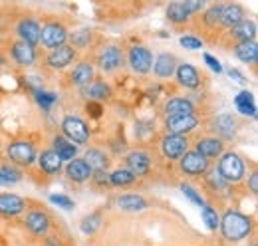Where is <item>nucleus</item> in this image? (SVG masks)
Listing matches in <instances>:
<instances>
[{
  "instance_id": "1",
  "label": "nucleus",
  "mask_w": 258,
  "mask_h": 246,
  "mask_svg": "<svg viewBox=\"0 0 258 246\" xmlns=\"http://www.w3.org/2000/svg\"><path fill=\"white\" fill-rule=\"evenodd\" d=\"M219 226L223 228V234H225L228 240H240V238H244L250 232L252 222H250L248 216L240 215V213H234V211H228L223 216V220H221Z\"/></svg>"
},
{
  "instance_id": "2",
  "label": "nucleus",
  "mask_w": 258,
  "mask_h": 246,
  "mask_svg": "<svg viewBox=\"0 0 258 246\" xmlns=\"http://www.w3.org/2000/svg\"><path fill=\"white\" fill-rule=\"evenodd\" d=\"M219 175L225 179L226 183H236L244 175V163L240 161V157L236 153L223 155V159L219 163Z\"/></svg>"
},
{
  "instance_id": "3",
  "label": "nucleus",
  "mask_w": 258,
  "mask_h": 246,
  "mask_svg": "<svg viewBox=\"0 0 258 246\" xmlns=\"http://www.w3.org/2000/svg\"><path fill=\"white\" fill-rule=\"evenodd\" d=\"M66 38H68L66 28L62 24H58V22H52V24H46L44 28H40V40H42V44L48 46V48H52V50L64 46Z\"/></svg>"
},
{
  "instance_id": "4",
  "label": "nucleus",
  "mask_w": 258,
  "mask_h": 246,
  "mask_svg": "<svg viewBox=\"0 0 258 246\" xmlns=\"http://www.w3.org/2000/svg\"><path fill=\"white\" fill-rule=\"evenodd\" d=\"M129 66H131L133 72H137V74H147V72L151 70V66H153V56H151V52H149L147 48L135 46V48H131V52H129Z\"/></svg>"
},
{
  "instance_id": "5",
  "label": "nucleus",
  "mask_w": 258,
  "mask_h": 246,
  "mask_svg": "<svg viewBox=\"0 0 258 246\" xmlns=\"http://www.w3.org/2000/svg\"><path fill=\"white\" fill-rule=\"evenodd\" d=\"M62 127H64V133L74 141V143H78V145H82V143H86L88 141V137H90V133H88V127H86V123L82 121L80 117H74V115H70V117H66L64 123H62Z\"/></svg>"
},
{
  "instance_id": "6",
  "label": "nucleus",
  "mask_w": 258,
  "mask_h": 246,
  "mask_svg": "<svg viewBox=\"0 0 258 246\" xmlns=\"http://www.w3.org/2000/svg\"><path fill=\"white\" fill-rule=\"evenodd\" d=\"M181 169L187 175H203L209 169V161L197 151H189L181 157Z\"/></svg>"
},
{
  "instance_id": "7",
  "label": "nucleus",
  "mask_w": 258,
  "mask_h": 246,
  "mask_svg": "<svg viewBox=\"0 0 258 246\" xmlns=\"http://www.w3.org/2000/svg\"><path fill=\"white\" fill-rule=\"evenodd\" d=\"M161 149L165 157H169V159H181L187 153V139L183 135H167L163 139Z\"/></svg>"
},
{
  "instance_id": "8",
  "label": "nucleus",
  "mask_w": 258,
  "mask_h": 246,
  "mask_svg": "<svg viewBox=\"0 0 258 246\" xmlns=\"http://www.w3.org/2000/svg\"><path fill=\"white\" fill-rule=\"evenodd\" d=\"M8 157L18 163V165H30L36 159V153H34V147L26 141H16L8 147Z\"/></svg>"
},
{
  "instance_id": "9",
  "label": "nucleus",
  "mask_w": 258,
  "mask_h": 246,
  "mask_svg": "<svg viewBox=\"0 0 258 246\" xmlns=\"http://www.w3.org/2000/svg\"><path fill=\"white\" fill-rule=\"evenodd\" d=\"M197 117L195 115H177V117H167V129L171 135H185L191 129L197 127Z\"/></svg>"
},
{
  "instance_id": "10",
  "label": "nucleus",
  "mask_w": 258,
  "mask_h": 246,
  "mask_svg": "<svg viewBox=\"0 0 258 246\" xmlns=\"http://www.w3.org/2000/svg\"><path fill=\"white\" fill-rule=\"evenodd\" d=\"M121 61H123V54L117 46H109L99 54V68L105 70V72L117 70L121 66Z\"/></svg>"
},
{
  "instance_id": "11",
  "label": "nucleus",
  "mask_w": 258,
  "mask_h": 246,
  "mask_svg": "<svg viewBox=\"0 0 258 246\" xmlns=\"http://www.w3.org/2000/svg\"><path fill=\"white\" fill-rule=\"evenodd\" d=\"M127 171H131L135 177L137 175H145L149 171V165H151V159L145 151H133V153L127 155Z\"/></svg>"
},
{
  "instance_id": "12",
  "label": "nucleus",
  "mask_w": 258,
  "mask_h": 246,
  "mask_svg": "<svg viewBox=\"0 0 258 246\" xmlns=\"http://www.w3.org/2000/svg\"><path fill=\"white\" fill-rule=\"evenodd\" d=\"M24 201L16 195H10V193H4L0 195V215H6V216H14V215H20L24 211Z\"/></svg>"
},
{
  "instance_id": "13",
  "label": "nucleus",
  "mask_w": 258,
  "mask_h": 246,
  "mask_svg": "<svg viewBox=\"0 0 258 246\" xmlns=\"http://www.w3.org/2000/svg\"><path fill=\"white\" fill-rule=\"evenodd\" d=\"M66 173H68V177H70L72 181H76V183H84V181L90 179V175H92V171H90V167L86 165L84 159H72V161L68 163V167H66Z\"/></svg>"
},
{
  "instance_id": "14",
  "label": "nucleus",
  "mask_w": 258,
  "mask_h": 246,
  "mask_svg": "<svg viewBox=\"0 0 258 246\" xmlns=\"http://www.w3.org/2000/svg\"><path fill=\"white\" fill-rule=\"evenodd\" d=\"M165 111L169 117H177V115H193L195 107L189 99H183V97H175L171 101H167L165 105Z\"/></svg>"
},
{
  "instance_id": "15",
  "label": "nucleus",
  "mask_w": 258,
  "mask_h": 246,
  "mask_svg": "<svg viewBox=\"0 0 258 246\" xmlns=\"http://www.w3.org/2000/svg\"><path fill=\"white\" fill-rule=\"evenodd\" d=\"M74 56H76V52H74V48L72 46H60V48H56V50H52V54L48 56V64L52 66V68H66L70 61L74 60Z\"/></svg>"
},
{
  "instance_id": "16",
  "label": "nucleus",
  "mask_w": 258,
  "mask_h": 246,
  "mask_svg": "<svg viewBox=\"0 0 258 246\" xmlns=\"http://www.w3.org/2000/svg\"><path fill=\"white\" fill-rule=\"evenodd\" d=\"M18 34H20L22 42H26L28 46H34L40 42V26L34 20H22L18 24Z\"/></svg>"
},
{
  "instance_id": "17",
  "label": "nucleus",
  "mask_w": 258,
  "mask_h": 246,
  "mask_svg": "<svg viewBox=\"0 0 258 246\" xmlns=\"http://www.w3.org/2000/svg\"><path fill=\"white\" fill-rule=\"evenodd\" d=\"M244 10L238 6V4H228L223 6V14H221V24L228 26V28H234L236 24H240L244 18Z\"/></svg>"
},
{
  "instance_id": "18",
  "label": "nucleus",
  "mask_w": 258,
  "mask_h": 246,
  "mask_svg": "<svg viewBox=\"0 0 258 246\" xmlns=\"http://www.w3.org/2000/svg\"><path fill=\"white\" fill-rule=\"evenodd\" d=\"M177 80H179V84L185 86V88H197L199 82H201L197 70H195L193 66H189V64H181V66L177 68Z\"/></svg>"
},
{
  "instance_id": "19",
  "label": "nucleus",
  "mask_w": 258,
  "mask_h": 246,
  "mask_svg": "<svg viewBox=\"0 0 258 246\" xmlns=\"http://www.w3.org/2000/svg\"><path fill=\"white\" fill-rule=\"evenodd\" d=\"M12 56H14V60L18 61L20 66H30V64H34V60H36L34 48L28 46L26 42L14 44V46H12Z\"/></svg>"
},
{
  "instance_id": "20",
  "label": "nucleus",
  "mask_w": 258,
  "mask_h": 246,
  "mask_svg": "<svg viewBox=\"0 0 258 246\" xmlns=\"http://www.w3.org/2000/svg\"><path fill=\"white\" fill-rule=\"evenodd\" d=\"M153 70H155V74H157L159 78H169V76H173V72L177 70V60H175V56H171V54H161V56L155 60Z\"/></svg>"
},
{
  "instance_id": "21",
  "label": "nucleus",
  "mask_w": 258,
  "mask_h": 246,
  "mask_svg": "<svg viewBox=\"0 0 258 246\" xmlns=\"http://www.w3.org/2000/svg\"><path fill=\"white\" fill-rule=\"evenodd\" d=\"M234 54L236 58L244 64H254L258 60V46L254 42H240L236 48H234Z\"/></svg>"
},
{
  "instance_id": "22",
  "label": "nucleus",
  "mask_w": 258,
  "mask_h": 246,
  "mask_svg": "<svg viewBox=\"0 0 258 246\" xmlns=\"http://www.w3.org/2000/svg\"><path fill=\"white\" fill-rule=\"evenodd\" d=\"M92 80H94V68L90 64H78V68L72 74V82L80 88H86L92 84Z\"/></svg>"
},
{
  "instance_id": "23",
  "label": "nucleus",
  "mask_w": 258,
  "mask_h": 246,
  "mask_svg": "<svg viewBox=\"0 0 258 246\" xmlns=\"http://www.w3.org/2000/svg\"><path fill=\"white\" fill-rule=\"evenodd\" d=\"M197 153L203 155L209 161L211 157H219L223 153V143H221V139H203L197 145Z\"/></svg>"
},
{
  "instance_id": "24",
  "label": "nucleus",
  "mask_w": 258,
  "mask_h": 246,
  "mask_svg": "<svg viewBox=\"0 0 258 246\" xmlns=\"http://www.w3.org/2000/svg\"><path fill=\"white\" fill-rule=\"evenodd\" d=\"M234 103H236V107H238V111L242 115L256 117V105H254V99H252V93L250 92H240L234 97Z\"/></svg>"
},
{
  "instance_id": "25",
  "label": "nucleus",
  "mask_w": 258,
  "mask_h": 246,
  "mask_svg": "<svg viewBox=\"0 0 258 246\" xmlns=\"http://www.w3.org/2000/svg\"><path fill=\"white\" fill-rule=\"evenodd\" d=\"M40 167L46 171V173H58L60 169H62V161H60V157L58 153L54 151V149H48V151H44V153L40 155Z\"/></svg>"
},
{
  "instance_id": "26",
  "label": "nucleus",
  "mask_w": 258,
  "mask_h": 246,
  "mask_svg": "<svg viewBox=\"0 0 258 246\" xmlns=\"http://www.w3.org/2000/svg\"><path fill=\"white\" fill-rule=\"evenodd\" d=\"M232 36L240 42H252L254 36H256V24L250 22V20H242L240 24H236L232 28Z\"/></svg>"
},
{
  "instance_id": "27",
  "label": "nucleus",
  "mask_w": 258,
  "mask_h": 246,
  "mask_svg": "<svg viewBox=\"0 0 258 246\" xmlns=\"http://www.w3.org/2000/svg\"><path fill=\"white\" fill-rule=\"evenodd\" d=\"M26 226L32 230L34 234H44L50 226V218L44 213H30L26 216Z\"/></svg>"
},
{
  "instance_id": "28",
  "label": "nucleus",
  "mask_w": 258,
  "mask_h": 246,
  "mask_svg": "<svg viewBox=\"0 0 258 246\" xmlns=\"http://www.w3.org/2000/svg\"><path fill=\"white\" fill-rule=\"evenodd\" d=\"M117 205L123 211H143V209H147V201L139 195H123V197L117 199Z\"/></svg>"
},
{
  "instance_id": "29",
  "label": "nucleus",
  "mask_w": 258,
  "mask_h": 246,
  "mask_svg": "<svg viewBox=\"0 0 258 246\" xmlns=\"http://www.w3.org/2000/svg\"><path fill=\"white\" fill-rule=\"evenodd\" d=\"M54 147H56L54 151L58 153L60 161H72V159L76 157V153H78V147H76L74 143L62 139V137H56V139H54Z\"/></svg>"
},
{
  "instance_id": "30",
  "label": "nucleus",
  "mask_w": 258,
  "mask_h": 246,
  "mask_svg": "<svg viewBox=\"0 0 258 246\" xmlns=\"http://www.w3.org/2000/svg\"><path fill=\"white\" fill-rule=\"evenodd\" d=\"M86 165L90 167V171H103L105 169V165H107V159H105V155L101 153L99 149H90L88 153H86Z\"/></svg>"
},
{
  "instance_id": "31",
  "label": "nucleus",
  "mask_w": 258,
  "mask_h": 246,
  "mask_svg": "<svg viewBox=\"0 0 258 246\" xmlns=\"http://www.w3.org/2000/svg\"><path fill=\"white\" fill-rule=\"evenodd\" d=\"M84 95L90 97V99H107L111 95V90L101 82H94V84L84 88Z\"/></svg>"
},
{
  "instance_id": "32",
  "label": "nucleus",
  "mask_w": 258,
  "mask_h": 246,
  "mask_svg": "<svg viewBox=\"0 0 258 246\" xmlns=\"http://www.w3.org/2000/svg\"><path fill=\"white\" fill-rule=\"evenodd\" d=\"M215 131L221 133L223 137H232L234 135V119L230 115H219L215 119Z\"/></svg>"
},
{
  "instance_id": "33",
  "label": "nucleus",
  "mask_w": 258,
  "mask_h": 246,
  "mask_svg": "<svg viewBox=\"0 0 258 246\" xmlns=\"http://www.w3.org/2000/svg\"><path fill=\"white\" fill-rule=\"evenodd\" d=\"M167 16H169V20L175 22V24H181V22H185V20L189 18V14L185 12V8H183L181 2H173V4H169V8H167Z\"/></svg>"
},
{
  "instance_id": "34",
  "label": "nucleus",
  "mask_w": 258,
  "mask_h": 246,
  "mask_svg": "<svg viewBox=\"0 0 258 246\" xmlns=\"http://www.w3.org/2000/svg\"><path fill=\"white\" fill-rule=\"evenodd\" d=\"M135 181V175L127 171V169H117V171H113L111 175H109V183L111 184H117V187H121V184H131Z\"/></svg>"
},
{
  "instance_id": "35",
  "label": "nucleus",
  "mask_w": 258,
  "mask_h": 246,
  "mask_svg": "<svg viewBox=\"0 0 258 246\" xmlns=\"http://www.w3.org/2000/svg\"><path fill=\"white\" fill-rule=\"evenodd\" d=\"M201 209H203V218H205L207 226H209L211 230H217L219 224H221V218H219V215H217V211L211 209L209 205H205V207H201Z\"/></svg>"
},
{
  "instance_id": "36",
  "label": "nucleus",
  "mask_w": 258,
  "mask_h": 246,
  "mask_svg": "<svg viewBox=\"0 0 258 246\" xmlns=\"http://www.w3.org/2000/svg\"><path fill=\"white\" fill-rule=\"evenodd\" d=\"M99 224H101V215H92V216H86L84 218V222H82V230L86 232V234H94L97 228H99Z\"/></svg>"
},
{
  "instance_id": "37",
  "label": "nucleus",
  "mask_w": 258,
  "mask_h": 246,
  "mask_svg": "<svg viewBox=\"0 0 258 246\" xmlns=\"http://www.w3.org/2000/svg\"><path fill=\"white\" fill-rule=\"evenodd\" d=\"M16 181H20V173L18 171H12L8 167L0 169V184H12Z\"/></svg>"
},
{
  "instance_id": "38",
  "label": "nucleus",
  "mask_w": 258,
  "mask_h": 246,
  "mask_svg": "<svg viewBox=\"0 0 258 246\" xmlns=\"http://www.w3.org/2000/svg\"><path fill=\"white\" fill-rule=\"evenodd\" d=\"M221 14H223V6H221V4L213 6V8L207 12V16H205L207 24H217V22H221Z\"/></svg>"
},
{
  "instance_id": "39",
  "label": "nucleus",
  "mask_w": 258,
  "mask_h": 246,
  "mask_svg": "<svg viewBox=\"0 0 258 246\" xmlns=\"http://www.w3.org/2000/svg\"><path fill=\"white\" fill-rule=\"evenodd\" d=\"M36 99H38V103L44 107V109H50V105L58 99L54 93H46V92H38L36 93Z\"/></svg>"
},
{
  "instance_id": "40",
  "label": "nucleus",
  "mask_w": 258,
  "mask_h": 246,
  "mask_svg": "<svg viewBox=\"0 0 258 246\" xmlns=\"http://www.w3.org/2000/svg\"><path fill=\"white\" fill-rule=\"evenodd\" d=\"M50 201H52L54 205H58V207L66 209V211L74 209V201H72L70 197H64V195H52V197H50Z\"/></svg>"
},
{
  "instance_id": "41",
  "label": "nucleus",
  "mask_w": 258,
  "mask_h": 246,
  "mask_svg": "<svg viewBox=\"0 0 258 246\" xmlns=\"http://www.w3.org/2000/svg\"><path fill=\"white\" fill-rule=\"evenodd\" d=\"M181 191L185 193V197H189V201H193V203H197L199 207H205V201L201 199V195H199V193L195 191L193 187H189V184H183V187H181Z\"/></svg>"
},
{
  "instance_id": "42",
  "label": "nucleus",
  "mask_w": 258,
  "mask_h": 246,
  "mask_svg": "<svg viewBox=\"0 0 258 246\" xmlns=\"http://www.w3.org/2000/svg\"><path fill=\"white\" fill-rule=\"evenodd\" d=\"M181 46H185L189 50H199V48H203V42L199 38H195V36H183L181 38Z\"/></svg>"
},
{
  "instance_id": "43",
  "label": "nucleus",
  "mask_w": 258,
  "mask_h": 246,
  "mask_svg": "<svg viewBox=\"0 0 258 246\" xmlns=\"http://www.w3.org/2000/svg\"><path fill=\"white\" fill-rule=\"evenodd\" d=\"M181 4H183V8H185V12H187V14L199 12V10L205 6V2H203V0H185V2H181Z\"/></svg>"
},
{
  "instance_id": "44",
  "label": "nucleus",
  "mask_w": 258,
  "mask_h": 246,
  "mask_svg": "<svg viewBox=\"0 0 258 246\" xmlns=\"http://www.w3.org/2000/svg\"><path fill=\"white\" fill-rule=\"evenodd\" d=\"M205 61L209 64V68H211L213 72H217V74H223V66H221V61L217 60V58H213L211 54H205Z\"/></svg>"
},
{
  "instance_id": "45",
  "label": "nucleus",
  "mask_w": 258,
  "mask_h": 246,
  "mask_svg": "<svg viewBox=\"0 0 258 246\" xmlns=\"http://www.w3.org/2000/svg\"><path fill=\"white\" fill-rule=\"evenodd\" d=\"M211 183L215 184V187H219V189H226V181L215 171V173H211Z\"/></svg>"
},
{
  "instance_id": "46",
  "label": "nucleus",
  "mask_w": 258,
  "mask_h": 246,
  "mask_svg": "<svg viewBox=\"0 0 258 246\" xmlns=\"http://www.w3.org/2000/svg\"><path fill=\"white\" fill-rule=\"evenodd\" d=\"M228 76H230L234 82H238V84H246V78H244L238 70H234V68H230V70H228Z\"/></svg>"
},
{
  "instance_id": "47",
  "label": "nucleus",
  "mask_w": 258,
  "mask_h": 246,
  "mask_svg": "<svg viewBox=\"0 0 258 246\" xmlns=\"http://www.w3.org/2000/svg\"><path fill=\"white\" fill-rule=\"evenodd\" d=\"M88 40H90V32H86V30H84V36H82V34H76V36H74V42H76L78 46H84Z\"/></svg>"
},
{
  "instance_id": "48",
  "label": "nucleus",
  "mask_w": 258,
  "mask_h": 246,
  "mask_svg": "<svg viewBox=\"0 0 258 246\" xmlns=\"http://www.w3.org/2000/svg\"><path fill=\"white\" fill-rule=\"evenodd\" d=\"M250 191H252V193H258V175L256 173L250 175Z\"/></svg>"
},
{
  "instance_id": "49",
  "label": "nucleus",
  "mask_w": 258,
  "mask_h": 246,
  "mask_svg": "<svg viewBox=\"0 0 258 246\" xmlns=\"http://www.w3.org/2000/svg\"><path fill=\"white\" fill-rule=\"evenodd\" d=\"M254 246H256V244H254Z\"/></svg>"
}]
</instances>
